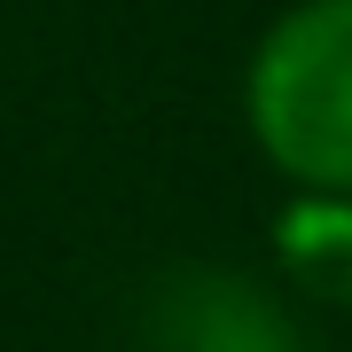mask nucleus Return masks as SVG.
Segmentation results:
<instances>
[{"label": "nucleus", "mask_w": 352, "mask_h": 352, "mask_svg": "<svg viewBox=\"0 0 352 352\" xmlns=\"http://www.w3.org/2000/svg\"><path fill=\"white\" fill-rule=\"evenodd\" d=\"M274 251L289 258V274L314 289V298L352 305V204L344 196H314L298 212H282Z\"/></svg>", "instance_id": "nucleus-3"}, {"label": "nucleus", "mask_w": 352, "mask_h": 352, "mask_svg": "<svg viewBox=\"0 0 352 352\" xmlns=\"http://www.w3.org/2000/svg\"><path fill=\"white\" fill-rule=\"evenodd\" d=\"M251 133L314 196H352V0H305L258 39Z\"/></svg>", "instance_id": "nucleus-1"}, {"label": "nucleus", "mask_w": 352, "mask_h": 352, "mask_svg": "<svg viewBox=\"0 0 352 352\" xmlns=\"http://www.w3.org/2000/svg\"><path fill=\"white\" fill-rule=\"evenodd\" d=\"M149 352H298L282 305L251 282H219V274H173L157 289L149 314Z\"/></svg>", "instance_id": "nucleus-2"}]
</instances>
